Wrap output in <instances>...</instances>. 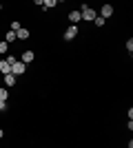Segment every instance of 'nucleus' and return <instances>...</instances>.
Wrapping results in <instances>:
<instances>
[{
	"mask_svg": "<svg viewBox=\"0 0 133 148\" xmlns=\"http://www.w3.org/2000/svg\"><path fill=\"white\" fill-rule=\"evenodd\" d=\"M80 16H82V20H91V22L98 18L95 9H93V7H89V5H82V7H80Z\"/></svg>",
	"mask_w": 133,
	"mask_h": 148,
	"instance_id": "nucleus-1",
	"label": "nucleus"
},
{
	"mask_svg": "<svg viewBox=\"0 0 133 148\" xmlns=\"http://www.w3.org/2000/svg\"><path fill=\"white\" fill-rule=\"evenodd\" d=\"M25 69H27V64H22L20 60H16V62L11 64V73L16 75V77H18V75H22V73H25Z\"/></svg>",
	"mask_w": 133,
	"mask_h": 148,
	"instance_id": "nucleus-2",
	"label": "nucleus"
},
{
	"mask_svg": "<svg viewBox=\"0 0 133 148\" xmlns=\"http://www.w3.org/2000/svg\"><path fill=\"white\" fill-rule=\"evenodd\" d=\"M76 36H78V25H69L64 31V40H73Z\"/></svg>",
	"mask_w": 133,
	"mask_h": 148,
	"instance_id": "nucleus-3",
	"label": "nucleus"
},
{
	"mask_svg": "<svg viewBox=\"0 0 133 148\" xmlns=\"http://www.w3.org/2000/svg\"><path fill=\"white\" fill-rule=\"evenodd\" d=\"M111 16H113V7H111V5H104L100 9V18L107 20V18H111Z\"/></svg>",
	"mask_w": 133,
	"mask_h": 148,
	"instance_id": "nucleus-4",
	"label": "nucleus"
},
{
	"mask_svg": "<svg viewBox=\"0 0 133 148\" xmlns=\"http://www.w3.org/2000/svg\"><path fill=\"white\" fill-rule=\"evenodd\" d=\"M29 36H31V33H29V29H25V27L16 31V40H27Z\"/></svg>",
	"mask_w": 133,
	"mask_h": 148,
	"instance_id": "nucleus-5",
	"label": "nucleus"
},
{
	"mask_svg": "<svg viewBox=\"0 0 133 148\" xmlns=\"http://www.w3.org/2000/svg\"><path fill=\"white\" fill-rule=\"evenodd\" d=\"M33 58H36V53H33V51H25V53H22V64H29V62H33Z\"/></svg>",
	"mask_w": 133,
	"mask_h": 148,
	"instance_id": "nucleus-6",
	"label": "nucleus"
},
{
	"mask_svg": "<svg viewBox=\"0 0 133 148\" xmlns=\"http://www.w3.org/2000/svg\"><path fill=\"white\" fill-rule=\"evenodd\" d=\"M0 71H2V75H9L11 73V64L7 60H0Z\"/></svg>",
	"mask_w": 133,
	"mask_h": 148,
	"instance_id": "nucleus-7",
	"label": "nucleus"
},
{
	"mask_svg": "<svg viewBox=\"0 0 133 148\" xmlns=\"http://www.w3.org/2000/svg\"><path fill=\"white\" fill-rule=\"evenodd\" d=\"M69 20H71V22H73V25H78V22L82 20V16H80V11H71V13H69Z\"/></svg>",
	"mask_w": 133,
	"mask_h": 148,
	"instance_id": "nucleus-8",
	"label": "nucleus"
},
{
	"mask_svg": "<svg viewBox=\"0 0 133 148\" xmlns=\"http://www.w3.org/2000/svg\"><path fill=\"white\" fill-rule=\"evenodd\" d=\"M5 84H7V86H13V84H16V75H13V73L5 75Z\"/></svg>",
	"mask_w": 133,
	"mask_h": 148,
	"instance_id": "nucleus-9",
	"label": "nucleus"
},
{
	"mask_svg": "<svg viewBox=\"0 0 133 148\" xmlns=\"http://www.w3.org/2000/svg\"><path fill=\"white\" fill-rule=\"evenodd\" d=\"M58 2L56 0H42V7H40V9H51V7H56Z\"/></svg>",
	"mask_w": 133,
	"mask_h": 148,
	"instance_id": "nucleus-10",
	"label": "nucleus"
},
{
	"mask_svg": "<svg viewBox=\"0 0 133 148\" xmlns=\"http://www.w3.org/2000/svg\"><path fill=\"white\" fill-rule=\"evenodd\" d=\"M93 25H95V27H104V25H107V20H104V18H100V16H98V18L93 20Z\"/></svg>",
	"mask_w": 133,
	"mask_h": 148,
	"instance_id": "nucleus-11",
	"label": "nucleus"
},
{
	"mask_svg": "<svg viewBox=\"0 0 133 148\" xmlns=\"http://www.w3.org/2000/svg\"><path fill=\"white\" fill-rule=\"evenodd\" d=\"M13 40H16V33H13V31H7V44L13 42Z\"/></svg>",
	"mask_w": 133,
	"mask_h": 148,
	"instance_id": "nucleus-12",
	"label": "nucleus"
},
{
	"mask_svg": "<svg viewBox=\"0 0 133 148\" xmlns=\"http://www.w3.org/2000/svg\"><path fill=\"white\" fill-rule=\"evenodd\" d=\"M7 95H9L7 88H0V102H7Z\"/></svg>",
	"mask_w": 133,
	"mask_h": 148,
	"instance_id": "nucleus-13",
	"label": "nucleus"
},
{
	"mask_svg": "<svg viewBox=\"0 0 133 148\" xmlns=\"http://www.w3.org/2000/svg\"><path fill=\"white\" fill-rule=\"evenodd\" d=\"M7 49H9V44H7V42H0V53H7Z\"/></svg>",
	"mask_w": 133,
	"mask_h": 148,
	"instance_id": "nucleus-14",
	"label": "nucleus"
},
{
	"mask_svg": "<svg viewBox=\"0 0 133 148\" xmlns=\"http://www.w3.org/2000/svg\"><path fill=\"white\" fill-rule=\"evenodd\" d=\"M127 51H129V53H131V51H133V40H131V38H129V40H127Z\"/></svg>",
	"mask_w": 133,
	"mask_h": 148,
	"instance_id": "nucleus-15",
	"label": "nucleus"
},
{
	"mask_svg": "<svg viewBox=\"0 0 133 148\" xmlns=\"http://www.w3.org/2000/svg\"><path fill=\"white\" fill-rule=\"evenodd\" d=\"M0 113H7V102H0Z\"/></svg>",
	"mask_w": 133,
	"mask_h": 148,
	"instance_id": "nucleus-16",
	"label": "nucleus"
},
{
	"mask_svg": "<svg viewBox=\"0 0 133 148\" xmlns=\"http://www.w3.org/2000/svg\"><path fill=\"white\" fill-rule=\"evenodd\" d=\"M2 137H5V130H2V128H0V139H2Z\"/></svg>",
	"mask_w": 133,
	"mask_h": 148,
	"instance_id": "nucleus-17",
	"label": "nucleus"
},
{
	"mask_svg": "<svg viewBox=\"0 0 133 148\" xmlns=\"http://www.w3.org/2000/svg\"><path fill=\"white\" fill-rule=\"evenodd\" d=\"M0 11H2V5H0Z\"/></svg>",
	"mask_w": 133,
	"mask_h": 148,
	"instance_id": "nucleus-18",
	"label": "nucleus"
}]
</instances>
